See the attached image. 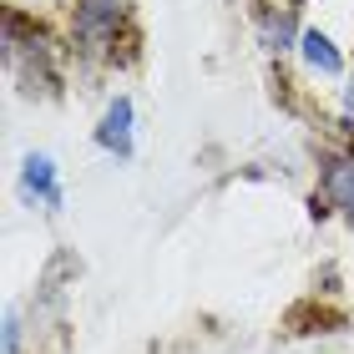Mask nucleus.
<instances>
[{"instance_id":"obj_9","label":"nucleus","mask_w":354,"mask_h":354,"mask_svg":"<svg viewBox=\"0 0 354 354\" xmlns=\"http://www.w3.org/2000/svg\"><path fill=\"white\" fill-rule=\"evenodd\" d=\"M30 334H36V329L26 324V309H21V304H10L6 319H0V354H26Z\"/></svg>"},{"instance_id":"obj_3","label":"nucleus","mask_w":354,"mask_h":354,"mask_svg":"<svg viewBox=\"0 0 354 354\" xmlns=\"http://www.w3.org/2000/svg\"><path fill=\"white\" fill-rule=\"evenodd\" d=\"M309 218H339L354 233V142L329 137L314 152V198H309Z\"/></svg>"},{"instance_id":"obj_5","label":"nucleus","mask_w":354,"mask_h":354,"mask_svg":"<svg viewBox=\"0 0 354 354\" xmlns=\"http://www.w3.org/2000/svg\"><path fill=\"white\" fill-rule=\"evenodd\" d=\"M349 61H354V51H349L339 36H334L329 26H319V21L304 26V41H299V51H294V66H299L304 82L339 86L344 76H349Z\"/></svg>"},{"instance_id":"obj_10","label":"nucleus","mask_w":354,"mask_h":354,"mask_svg":"<svg viewBox=\"0 0 354 354\" xmlns=\"http://www.w3.org/2000/svg\"><path fill=\"white\" fill-rule=\"evenodd\" d=\"M279 6H299L304 10V6H314V0H279Z\"/></svg>"},{"instance_id":"obj_6","label":"nucleus","mask_w":354,"mask_h":354,"mask_svg":"<svg viewBox=\"0 0 354 354\" xmlns=\"http://www.w3.org/2000/svg\"><path fill=\"white\" fill-rule=\"evenodd\" d=\"M91 142L111 162H132L137 157V102H132V91H111L102 102V111L91 122Z\"/></svg>"},{"instance_id":"obj_1","label":"nucleus","mask_w":354,"mask_h":354,"mask_svg":"<svg viewBox=\"0 0 354 354\" xmlns=\"http://www.w3.org/2000/svg\"><path fill=\"white\" fill-rule=\"evenodd\" d=\"M0 56H6V76L26 102H56L66 86L71 51L51 21H41L30 6H6V30H0Z\"/></svg>"},{"instance_id":"obj_4","label":"nucleus","mask_w":354,"mask_h":354,"mask_svg":"<svg viewBox=\"0 0 354 354\" xmlns=\"http://www.w3.org/2000/svg\"><path fill=\"white\" fill-rule=\"evenodd\" d=\"M304 10L299 6H279V0H248V30H253V46L268 56V61H294L299 41H304Z\"/></svg>"},{"instance_id":"obj_2","label":"nucleus","mask_w":354,"mask_h":354,"mask_svg":"<svg viewBox=\"0 0 354 354\" xmlns=\"http://www.w3.org/2000/svg\"><path fill=\"white\" fill-rule=\"evenodd\" d=\"M61 41L82 71L117 66V56L137 46L132 0H61Z\"/></svg>"},{"instance_id":"obj_7","label":"nucleus","mask_w":354,"mask_h":354,"mask_svg":"<svg viewBox=\"0 0 354 354\" xmlns=\"http://www.w3.org/2000/svg\"><path fill=\"white\" fill-rule=\"evenodd\" d=\"M15 183H21V198H26L30 207H41L46 218H56L61 207H66V177H61L56 152H46V147H30V152H21Z\"/></svg>"},{"instance_id":"obj_8","label":"nucleus","mask_w":354,"mask_h":354,"mask_svg":"<svg viewBox=\"0 0 354 354\" xmlns=\"http://www.w3.org/2000/svg\"><path fill=\"white\" fill-rule=\"evenodd\" d=\"M349 51H354V46H349ZM329 127H334V137H344V142H354V61H349V76H344L339 86H334Z\"/></svg>"}]
</instances>
